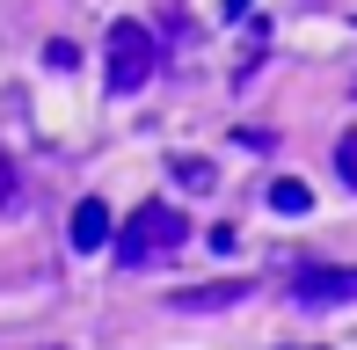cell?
<instances>
[{
  "label": "cell",
  "instance_id": "8992f818",
  "mask_svg": "<svg viewBox=\"0 0 357 350\" xmlns=\"http://www.w3.org/2000/svg\"><path fill=\"white\" fill-rule=\"evenodd\" d=\"M175 183H183V190H197V197H204V190H212L219 175H212V161H175Z\"/></svg>",
  "mask_w": 357,
  "mask_h": 350
},
{
  "label": "cell",
  "instance_id": "5b68a950",
  "mask_svg": "<svg viewBox=\"0 0 357 350\" xmlns=\"http://www.w3.org/2000/svg\"><path fill=\"white\" fill-rule=\"evenodd\" d=\"M248 292L241 277H226V284H197V292H175V307H234V299Z\"/></svg>",
  "mask_w": 357,
  "mask_h": 350
},
{
  "label": "cell",
  "instance_id": "3957f363",
  "mask_svg": "<svg viewBox=\"0 0 357 350\" xmlns=\"http://www.w3.org/2000/svg\"><path fill=\"white\" fill-rule=\"evenodd\" d=\"M291 299H299V307H343V299H357V270L314 263V270H299V277H291Z\"/></svg>",
  "mask_w": 357,
  "mask_h": 350
},
{
  "label": "cell",
  "instance_id": "6da1fadb",
  "mask_svg": "<svg viewBox=\"0 0 357 350\" xmlns=\"http://www.w3.org/2000/svg\"><path fill=\"white\" fill-rule=\"evenodd\" d=\"M183 241H190V219L175 212V204H139V212L109 234V256H117V270H153Z\"/></svg>",
  "mask_w": 357,
  "mask_h": 350
},
{
  "label": "cell",
  "instance_id": "7a4b0ae2",
  "mask_svg": "<svg viewBox=\"0 0 357 350\" xmlns=\"http://www.w3.org/2000/svg\"><path fill=\"white\" fill-rule=\"evenodd\" d=\"M160 73V37L146 22H109V52H102V81H109V95H139L146 81Z\"/></svg>",
  "mask_w": 357,
  "mask_h": 350
},
{
  "label": "cell",
  "instance_id": "277c9868",
  "mask_svg": "<svg viewBox=\"0 0 357 350\" xmlns=\"http://www.w3.org/2000/svg\"><path fill=\"white\" fill-rule=\"evenodd\" d=\"M66 241L80 248V256L109 248V212H102V197H80V204H73V227H66Z\"/></svg>",
  "mask_w": 357,
  "mask_h": 350
},
{
  "label": "cell",
  "instance_id": "52a82bcc",
  "mask_svg": "<svg viewBox=\"0 0 357 350\" xmlns=\"http://www.w3.org/2000/svg\"><path fill=\"white\" fill-rule=\"evenodd\" d=\"M270 204H278V212L291 219V212H306V204H314V197H306L299 183H270Z\"/></svg>",
  "mask_w": 357,
  "mask_h": 350
},
{
  "label": "cell",
  "instance_id": "ba28073f",
  "mask_svg": "<svg viewBox=\"0 0 357 350\" xmlns=\"http://www.w3.org/2000/svg\"><path fill=\"white\" fill-rule=\"evenodd\" d=\"M15 197H22V175H15L8 161H0V204H15Z\"/></svg>",
  "mask_w": 357,
  "mask_h": 350
}]
</instances>
